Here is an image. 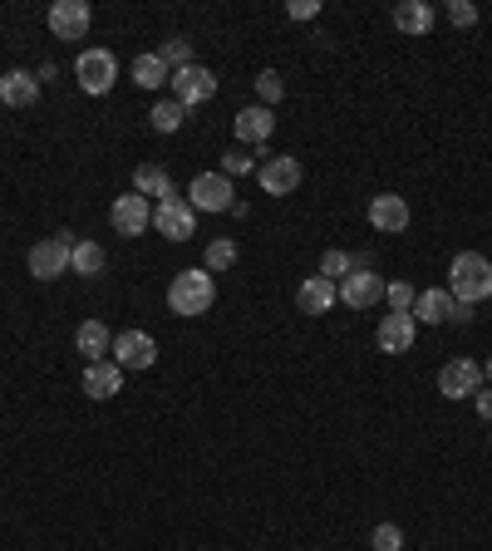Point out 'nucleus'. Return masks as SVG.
Wrapping results in <instances>:
<instances>
[{
	"label": "nucleus",
	"instance_id": "nucleus-13",
	"mask_svg": "<svg viewBox=\"0 0 492 551\" xmlns=\"http://www.w3.org/2000/svg\"><path fill=\"white\" fill-rule=\"evenodd\" d=\"M89 25H94V10H89L84 0H55V5H50V30H55L60 40H84Z\"/></svg>",
	"mask_w": 492,
	"mask_h": 551
},
{
	"label": "nucleus",
	"instance_id": "nucleus-26",
	"mask_svg": "<svg viewBox=\"0 0 492 551\" xmlns=\"http://www.w3.org/2000/svg\"><path fill=\"white\" fill-rule=\"evenodd\" d=\"M148 119H153L158 133H178V128L187 123V109L178 104V99H163V104H153V114H148Z\"/></svg>",
	"mask_w": 492,
	"mask_h": 551
},
{
	"label": "nucleus",
	"instance_id": "nucleus-25",
	"mask_svg": "<svg viewBox=\"0 0 492 551\" xmlns=\"http://www.w3.org/2000/svg\"><path fill=\"white\" fill-rule=\"evenodd\" d=\"M69 266H74L79 276H104L109 256H104V246H99V242H74V251H69Z\"/></svg>",
	"mask_w": 492,
	"mask_h": 551
},
{
	"label": "nucleus",
	"instance_id": "nucleus-31",
	"mask_svg": "<svg viewBox=\"0 0 492 551\" xmlns=\"http://www.w3.org/2000/svg\"><path fill=\"white\" fill-rule=\"evenodd\" d=\"M256 94H261V104H266V109H271V104H281V94H286L281 74H276V69H261V74H256Z\"/></svg>",
	"mask_w": 492,
	"mask_h": 551
},
{
	"label": "nucleus",
	"instance_id": "nucleus-29",
	"mask_svg": "<svg viewBox=\"0 0 492 551\" xmlns=\"http://www.w3.org/2000/svg\"><path fill=\"white\" fill-rule=\"evenodd\" d=\"M153 55H158V60H163L168 69H173V74H178V69H187V64H192V45H187V40H163Z\"/></svg>",
	"mask_w": 492,
	"mask_h": 551
},
{
	"label": "nucleus",
	"instance_id": "nucleus-23",
	"mask_svg": "<svg viewBox=\"0 0 492 551\" xmlns=\"http://www.w3.org/2000/svg\"><path fill=\"white\" fill-rule=\"evenodd\" d=\"M133 192H138V197H158V202H163V197H173L178 187H173V178H168L158 163H143V168L133 173Z\"/></svg>",
	"mask_w": 492,
	"mask_h": 551
},
{
	"label": "nucleus",
	"instance_id": "nucleus-7",
	"mask_svg": "<svg viewBox=\"0 0 492 551\" xmlns=\"http://www.w3.org/2000/svg\"><path fill=\"white\" fill-rule=\"evenodd\" d=\"M168 89H173V99H178L183 109H192V104H207V99L217 94V74L202 69V64H187V69H178V74L168 79Z\"/></svg>",
	"mask_w": 492,
	"mask_h": 551
},
{
	"label": "nucleus",
	"instance_id": "nucleus-19",
	"mask_svg": "<svg viewBox=\"0 0 492 551\" xmlns=\"http://www.w3.org/2000/svg\"><path fill=\"white\" fill-rule=\"evenodd\" d=\"M74 345H79V355L94 365V360H104V355L114 350V335H109L104 320H84V325L74 330Z\"/></svg>",
	"mask_w": 492,
	"mask_h": 551
},
{
	"label": "nucleus",
	"instance_id": "nucleus-2",
	"mask_svg": "<svg viewBox=\"0 0 492 551\" xmlns=\"http://www.w3.org/2000/svg\"><path fill=\"white\" fill-rule=\"evenodd\" d=\"M217 301V286H212V271L192 266V271H178L173 286H168V310L173 315H207Z\"/></svg>",
	"mask_w": 492,
	"mask_h": 551
},
{
	"label": "nucleus",
	"instance_id": "nucleus-8",
	"mask_svg": "<svg viewBox=\"0 0 492 551\" xmlns=\"http://www.w3.org/2000/svg\"><path fill=\"white\" fill-rule=\"evenodd\" d=\"M335 296H340L350 310H369L374 301H384V281H379L369 266H355V271L335 286Z\"/></svg>",
	"mask_w": 492,
	"mask_h": 551
},
{
	"label": "nucleus",
	"instance_id": "nucleus-16",
	"mask_svg": "<svg viewBox=\"0 0 492 551\" xmlns=\"http://www.w3.org/2000/svg\"><path fill=\"white\" fill-rule=\"evenodd\" d=\"M0 99H5L10 109H30V104L40 99V79H35L30 69H5V74H0Z\"/></svg>",
	"mask_w": 492,
	"mask_h": 551
},
{
	"label": "nucleus",
	"instance_id": "nucleus-34",
	"mask_svg": "<svg viewBox=\"0 0 492 551\" xmlns=\"http://www.w3.org/2000/svg\"><path fill=\"white\" fill-rule=\"evenodd\" d=\"M448 20H453V25H473V20H478V5H468V0H448Z\"/></svg>",
	"mask_w": 492,
	"mask_h": 551
},
{
	"label": "nucleus",
	"instance_id": "nucleus-35",
	"mask_svg": "<svg viewBox=\"0 0 492 551\" xmlns=\"http://www.w3.org/2000/svg\"><path fill=\"white\" fill-rule=\"evenodd\" d=\"M286 15H291V20H310V15H320V5H315V0H291Z\"/></svg>",
	"mask_w": 492,
	"mask_h": 551
},
{
	"label": "nucleus",
	"instance_id": "nucleus-27",
	"mask_svg": "<svg viewBox=\"0 0 492 551\" xmlns=\"http://www.w3.org/2000/svg\"><path fill=\"white\" fill-rule=\"evenodd\" d=\"M350 271H355V256H350V251H335V246H330V251L320 256V276H325L330 286H335V281H345Z\"/></svg>",
	"mask_w": 492,
	"mask_h": 551
},
{
	"label": "nucleus",
	"instance_id": "nucleus-33",
	"mask_svg": "<svg viewBox=\"0 0 492 551\" xmlns=\"http://www.w3.org/2000/svg\"><path fill=\"white\" fill-rule=\"evenodd\" d=\"M256 168V158H246V148H232V153H222V173L232 178V173H251Z\"/></svg>",
	"mask_w": 492,
	"mask_h": 551
},
{
	"label": "nucleus",
	"instance_id": "nucleus-11",
	"mask_svg": "<svg viewBox=\"0 0 492 551\" xmlns=\"http://www.w3.org/2000/svg\"><path fill=\"white\" fill-rule=\"evenodd\" d=\"M478 389H483V365H473V360H448L443 374H438L443 399H473Z\"/></svg>",
	"mask_w": 492,
	"mask_h": 551
},
{
	"label": "nucleus",
	"instance_id": "nucleus-14",
	"mask_svg": "<svg viewBox=\"0 0 492 551\" xmlns=\"http://www.w3.org/2000/svg\"><path fill=\"white\" fill-rule=\"evenodd\" d=\"M369 227L374 232H404L409 227V202L399 197V192H379V197H369Z\"/></svg>",
	"mask_w": 492,
	"mask_h": 551
},
{
	"label": "nucleus",
	"instance_id": "nucleus-18",
	"mask_svg": "<svg viewBox=\"0 0 492 551\" xmlns=\"http://www.w3.org/2000/svg\"><path fill=\"white\" fill-rule=\"evenodd\" d=\"M123 389V369L114 360H94V365H84V394L89 399H114Z\"/></svg>",
	"mask_w": 492,
	"mask_h": 551
},
{
	"label": "nucleus",
	"instance_id": "nucleus-37",
	"mask_svg": "<svg viewBox=\"0 0 492 551\" xmlns=\"http://www.w3.org/2000/svg\"><path fill=\"white\" fill-rule=\"evenodd\" d=\"M488 379H492V360H488Z\"/></svg>",
	"mask_w": 492,
	"mask_h": 551
},
{
	"label": "nucleus",
	"instance_id": "nucleus-10",
	"mask_svg": "<svg viewBox=\"0 0 492 551\" xmlns=\"http://www.w3.org/2000/svg\"><path fill=\"white\" fill-rule=\"evenodd\" d=\"M109 222H114L119 237H138L143 227H153V207H148V197L123 192V197H114V207H109Z\"/></svg>",
	"mask_w": 492,
	"mask_h": 551
},
{
	"label": "nucleus",
	"instance_id": "nucleus-22",
	"mask_svg": "<svg viewBox=\"0 0 492 551\" xmlns=\"http://www.w3.org/2000/svg\"><path fill=\"white\" fill-rule=\"evenodd\" d=\"M453 296L443 291V286H433V291H419V301H414V320H429V325H443V320H453Z\"/></svg>",
	"mask_w": 492,
	"mask_h": 551
},
{
	"label": "nucleus",
	"instance_id": "nucleus-4",
	"mask_svg": "<svg viewBox=\"0 0 492 551\" xmlns=\"http://www.w3.org/2000/svg\"><path fill=\"white\" fill-rule=\"evenodd\" d=\"M74 74H79V89L84 94H109L114 79H119V60L109 50H84L79 64H74Z\"/></svg>",
	"mask_w": 492,
	"mask_h": 551
},
{
	"label": "nucleus",
	"instance_id": "nucleus-36",
	"mask_svg": "<svg viewBox=\"0 0 492 551\" xmlns=\"http://www.w3.org/2000/svg\"><path fill=\"white\" fill-rule=\"evenodd\" d=\"M473 399H478V414H483V419H492V389H478Z\"/></svg>",
	"mask_w": 492,
	"mask_h": 551
},
{
	"label": "nucleus",
	"instance_id": "nucleus-6",
	"mask_svg": "<svg viewBox=\"0 0 492 551\" xmlns=\"http://www.w3.org/2000/svg\"><path fill=\"white\" fill-rule=\"evenodd\" d=\"M69 251H74V237L60 232V237H45L40 246H30V276H40V281H55L69 271Z\"/></svg>",
	"mask_w": 492,
	"mask_h": 551
},
{
	"label": "nucleus",
	"instance_id": "nucleus-28",
	"mask_svg": "<svg viewBox=\"0 0 492 551\" xmlns=\"http://www.w3.org/2000/svg\"><path fill=\"white\" fill-rule=\"evenodd\" d=\"M227 266H237V242H227V237L207 242V261H202V271H227Z\"/></svg>",
	"mask_w": 492,
	"mask_h": 551
},
{
	"label": "nucleus",
	"instance_id": "nucleus-1",
	"mask_svg": "<svg viewBox=\"0 0 492 551\" xmlns=\"http://www.w3.org/2000/svg\"><path fill=\"white\" fill-rule=\"evenodd\" d=\"M448 296L458 306H478L492 296V261L483 251H458L448 266Z\"/></svg>",
	"mask_w": 492,
	"mask_h": 551
},
{
	"label": "nucleus",
	"instance_id": "nucleus-9",
	"mask_svg": "<svg viewBox=\"0 0 492 551\" xmlns=\"http://www.w3.org/2000/svg\"><path fill=\"white\" fill-rule=\"evenodd\" d=\"M109 355H114L119 369H148L158 360V345H153L148 330H123V335H114V350Z\"/></svg>",
	"mask_w": 492,
	"mask_h": 551
},
{
	"label": "nucleus",
	"instance_id": "nucleus-15",
	"mask_svg": "<svg viewBox=\"0 0 492 551\" xmlns=\"http://www.w3.org/2000/svg\"><path fill=\"white\" fill-rule=\"evenodd\" d=\"M261 187H266L271 197L296 192V187H301V158H286V153L266 158V163H261Z\"/></svg>",
	"mask_w": 492,
	"mask_h": 551
},
{
	"label": "nucleus",
	"instance_id": "nucleus-12",
	"mask_svg": "<svg viewBox=\"0 0 492 551\" xmlns=\"http://www.w3.org/2000/svg\"><path fill=\"white\" fill-rule=\"evenodd\" d=\"M374 340H379V350H384V355H409V350H414V340H419V320L394 310V315H384V320H379Z\"/></svg>",
	"mask_w": 492,
	"mask_h": 551
},
{
	"label": "nucleus",
	"instance_id": "nucleus-24",
	"mask_svg": "<svg viewBox=\"0 0 492 551\" xmlns=\"http://www.w3.org/2000/svg\"><path fill=\"white\" fill-rule=\"evenodd\" d=\"M128 74H133V84H138V89H163V84L173 79V69L158 60V55H138Z\"/></svg>",
	"mask_w": 492,
	"mask_h": 551
},
{
	"label": "nucleus",
	"instance_id": "nucleus-5",
	"mask_svg": "<svg viewBox=\"0 0 492 551\" xmlns=\"http://www.w3.org/2000/svg\"><path fill=\"white\" fill-rule=\"evenodd\" d=\"M192 212H232V178L227 173H197L187 187Z\"/></svg>",
	"mask_w": 492,
	"mask_h": 551
},
{
	"label": "nucleus",
	"instance_id": "nucleus-32",
	"mask_svg": "<svg viewBox=\"0 0 492 551\" xmlns=\"http://www.w3.org/2000/svg\"><path fill=\"white\" fill-rule=\"evenodd\" d=\"M369 547L374 551H404V532H399L394 522H379L374 537H369Z\"/></svg>",
	"mask_w": 492,
	"mask_h": 551
},
{
	"label": "nucleus",
	"instance_id": "nucleus-30",
	"mask_svg": "<svg viewBox=\"0 0 492 551\" xmlns=\"http://www.w3.org/2000/svg\"><path fill=\"white\" fill-rule=\"evenodd\" d=\"M384 301L399 310V315H414V301H419V291H414L409 281H389V286H384Z\"/></svg>",
	"mask_w": 492,
	"mask_h": 551
},
{
	"label": "nucleus",
	"instance_id": "nucleus-20",
	"mask_svg": "<svg viewBox=\"0 0 492 551\" xmlns=\"http://www.w3.org/2000/svg\"><path fill=\"white\" fill-rule=\"evenodd\" d=\"M335 301H340V296H335V286H330L325 276H310V281H301V291H296V306H301V315H325Z\"/></svg>",
	"mask_w": 492,
	"mask_h": 551
},
{
	"label": "nucleus",
	"instance_id": "nucleus-3",
	"mask_svg": "<svg viewBox=\"0 0 492 551\" xmlns=\"http://www.w3.org/2000/svg\"><path fill=\"white\" fill-rule=\"evenodd\" d=\"M153 227L168 237V242H187L192 232H197V212H192V202L187 197H163L158 207H153Z\"/></svg>",
	"mask_w": 492,
	"mask_h": 551
},
{
	"label": "nucleus",
	"instance_id": "nucleus-17",
	"mask_svg": "<svg viewBox=\"0 0 492 551\" xmlns=\"http://www.w3.org/2000/svg\"><path fill=\"white\" fill-rule=\"evenodd\" d=\"M232 128H237V138H242V143L261 148V143L276 133V114H271L266 104H251V109H242V114L232 119Z\"/></svg>",
	"mask_w": 492,
	"mask_h": 551
},
{
	"label": "nucleus",
	"instance_id": "nucleus-21",
	"mask_svg": "<svg viewBox=\"0 0 492 551\" xmlns=\"http://www.w3.org/2000/svg\"><path fill=\"white\" fill-rule=\"evenodd\" d=\"M394 25H399L404 35H429L433 30V5L429 0H399V5H394Z\"/></svg>",
	"mask_w": 492,
	"mask_h": 551
}]
</instances>
